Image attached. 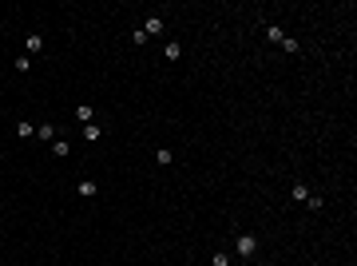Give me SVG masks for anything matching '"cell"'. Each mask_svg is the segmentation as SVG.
<instances>
[{
    "label": "cell",
    "instance_id": "obj_6",
    "mask_svg": "<svg viewBox=\"0 0 357 266\" xmlns=\"http://www.w3.org/2000/svg\"><path fill=\"white\" fill-rule=\"evenodd\" d=\"M84 139H92V143H96V139H103L100 123H84Z\"/></svg>",
    "mask_w": 357,
    "mask_h": 266
},
{
    "label": "cell",
    "instance_id": "obj_5",
    "mask_svg": "<svg viewBox=\"0 0 357 266\" xmlns=\"http://www.w3.org/2000/svg\"><path fill=\"white\" fill-rule=\"evenodd\" d=\"M163 56H167V60H179V56H183V44H179V40H171V44H163Z\"/></svg>",
    "mask_w": 357,
    "mask_h": 266
},
{
    "label": "cell",
    "instance_id": "obj_9",
    "mask_svg": "<svg viewBox=\"0 0 357 266\" xmlns=\"http://www.w3.org/2000/svg\"><path fill=\"white\" fill-rule=\"evenodd\" d=\"M92 115H96V107H76V119L80 123H92Z\"/></svg>",
    "mask_w": 357,
    "mask_h": 266
},
{
    "label": "cell",
    "instance_id": "obj_2",
    "mask_svg": "<svg viewBox=\"0 0 357 266\" xmlns=\"http://www.w3.org/2000/svg\"><path fill=\"white\" fill-rule=\"evenodd\" d=\"M24 48H28V56L44 52V36H40V32H32V36H28V40H24Z\"/></svg>",
    "mask_w": 357,
    "mask_h": 266
},
{
    "label": "cell",
    "instance_id": "obj_4",
    "mask_svg": "<svg viewBox=\"0 0 357 266\" xmlns=\"http://www.w3.org/2000/svg\"><path fill=\"white\" fill-rule=\"evenodd\" d=\"M159 32H163V20H159V16H151V20L143 24V36H159Z\"/></svg>",
    "mask_w": 357,
    "mask_h": 266
},
{
    "label": "cell",
    "instance_id": "obj_14",
    "mask_svg": "<svg viewBox=\"0 0 357 266\" xmlns=\"http://www.w3.org/2000/svg\"><path fill=\"white\" fill-rule=\"evenodd\" d=\"M80 195H84V199H92V195H96V183H92V179H84V183H80Z\"/></svg>",
    "mask_w": 357,
    "mask_h": 266
},
{
    "label": "cell",
    "instance_id": "obj_1",
    "mask_svg": "<svg viewBox=\"0 0 357 266\" xmlns=\"http://www.w3.org/2000/svg\"><path fill=\"white\" fill-rule=\"evenodd\" d=\"M254 250H258V238H254V234H238V254H242V258H250Z\"/></svg>",
    "mask_w": 357,
    "mask_h": 266
},
{
    "label": "cell",
    "instance_id": "obj_3",
    "mask_svg": "<svg viewBox=\"0 0 357 266\" xmlns=\"http://www.w3.org/2000/svg\"><path fill=\"white\" fill-rule=\"evenodd\" d=\"M290 199L306 207V199H309V187H306V183H294V187H290Z\"/></svg>",
    "mask_w": 357,
    "mask_h": 266
},
{
    "label": "cell",
    "instance_id": "obj_12",
    "mask_svg": "<svg viewBox=\"0 0 357 266\" xmlns=\"http://www.w3.org/2000/svg\"><path fill=\"white\" fill-rule=\"evenodd\" d=\"M155 159H159V167H171V159H175V155H171L167 147H159V151H155Z\"/></svg>",
    "mask_w": 357,
    "mask_h": 266
},
{
    "label": "cell",
    "instance_id": "obj_11",
    "mask_svg": "<svg viewBox=\"0 0 357 266\" xmlns=\"http://www.w3.org/2000/svg\"><path fill=\"white\" fill-rule=\"evenodd\" d=\"M52 151H56V155H60V159H64V155H68V151H72V143H68V139H56V143H52Z\"/></svg>",
    "mask_w": 357,
    "mask_h": 266
},
{
    "label": "cell",
    "instance_id": "obj_7",
    "mask_svg": "<svg viewBox=\"0 0 357 266\" xmlns=\"http://www.w3.org/2000/svg\"><path fill=\"white\" fill-rule=\"evenodd\" d=\"M266 36H270V40H274V44H282V40H286V32H282V28H278V24H266Z\"/></svg>",
    "mask_w": 357,
    "mask_h": 266
},
{
    "label": "cell",
    "instance_id": "obj_8",
    "mask_svg": "<svg viewBox=\"0 0 357 266\" xmlns=\"http://www.w3.org/2000/svg\"><path fill=\"white\" fill-rule=\"evenodd\" d=\"M210 266H230V254H226V250H214V254H210Z\"/></svg>",
    "mask_w": 357,
    "mask_h": 266
},
{
    "label": "cell",
    "instance_id": "obj_10",
    "mask_svg": "<svg viewBox=\"0 0 357 266\" xmlns=\"http://www.w3.org/2000/svg\"><path fill=\"white\" fill-rule=\"evenodd\" d=\"M16 135H20V139H32V123L20 119V123H16Z\"/></svg>",
    "mask_w": 357,
    "mask_h": 266
},
{
    "label": "cell",
    "instance_id": "obj_13",
    "mask_svg": "<svg viewBox=\"0 0 357 266\" xmlns=\"http://www.w3.org/2000/svg\"><path fill=\"white\" fill-rule=\"evenodd\" d=\"M36 135H40V139H56V127H52V123H40Z\"/></svg>",
    "mask_w": 357,
    "mask_h": 266
}]
</instances>
